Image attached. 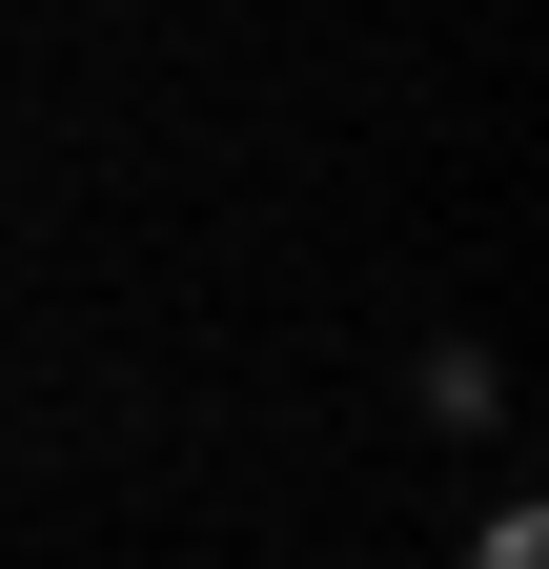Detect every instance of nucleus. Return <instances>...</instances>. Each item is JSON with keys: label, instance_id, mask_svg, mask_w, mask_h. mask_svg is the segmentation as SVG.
Returning <instances> with one entry per match:
<instances>
[{"label": "nucleus", "instance_id": "1", "mask_svg": "<svg viewBox=\"0 0 549 569\" xmlns=\"http://www.w3.org/2000/svg\"><path fill=\"white\" fill-rule=\"evenodd\" d=\"M468 569H529V509H489V549H468Z\"/></svg>", "mask_w": 549, "mask_h": 569}]
</instances>
